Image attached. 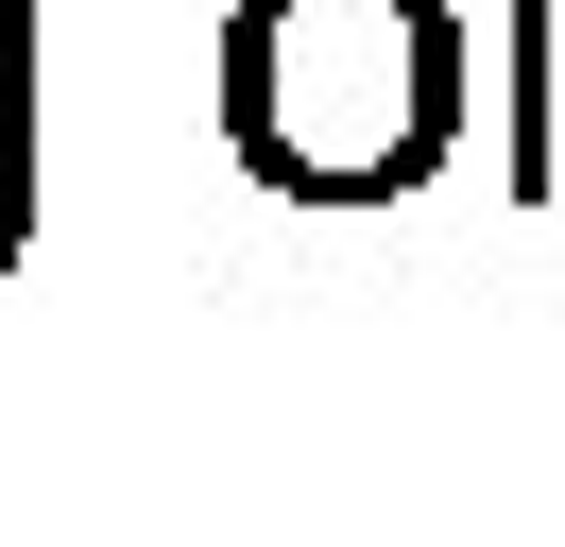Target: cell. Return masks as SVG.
<instances>
[{
	"label": "cell",
	"instance_id": "3",
	"mask_svg": "<svg viewBox=\"0 0 565 547\" xmlns=\"http://www.w3.org/2000/svg\"><path fill=\"white\" fill-rule=\"evenodd\" d=\"M18 223H35V171H0V257H18Z\"/></svg>",
	"mask_w": 565,
	"mask_h": 547
},
{
	"label": "cell",
	"instance_id": "2",
	"mask_svg": "<svg viewBox=\"0 0 565 547\" xmlns=\"http://www.w3.org/2000/svg\"><path fill=\"white\" fill-rule=\"evenodd\" d=\"M0 171H35V0H0Z\"/></svg>",
	"mask_w": 565,
	"mask_h": 547
},
{
	"label": "cell",
	"instance_id": "1",
	"mask_svg": "<svg viewBox=\"0 0 565 547\" xmlns=\"http://www.w3.org/2000/svg\"><path fill=\"white\" fill-rule=\"evenodd\" d=\"M223 137L291 205H377L462 137L446 0H241L223 18Z\"/></svg>",
	"mask_w": 565,
	"mask_h": 547
}]
</instances>
